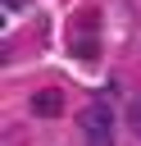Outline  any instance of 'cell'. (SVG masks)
Returning a JSON list of instances; mask_svg holds the SVG:
<instances>
[{
    "label": "cell",
    "mask_w": 141,
    "mask_h": 146,
    "mask_svg": "<svg viewBox=\"0 0 141 146\" xmlns=\"http://www.w3.org/2000/svg\"><path fill=\"white\" fill-rule=\"evenodd\" d=\"M96 9H82L77 14V23H73V32H68V50L77 55V59H91L96 55Z\"/></svg>",
    "instance_id": "6da1fadb"
},
{
    "label": "cell",
    "mask_w": 141,
    "mask_h": 146,
    "mask_svg": "<svg viewBox=\"0 0 141 146\" xmlns=\"http://www.w3.org/2000/svg\"><path fill=\"white\" fill-rule=\"evenodd\" d=\"M77 128L91 137V132H114V110L105 105V100H91L82 114H77Z\"/></svg>",
    "instance_id": "7a4b0ae2"
},
{
    "label": "cell",
    "mask_w": 141,
    "mask_h": 146,
    "mask_svg": "<svg viewBox=\"0 0 141 146\" xmlns=\"http://www.w3.org/2000/svg\"><path fill=\"white\" fill-rule=\"evenodd\" d=\"M32 114H36V119H59V114H64V91H55V87L32 91Z\"/></svg>",
    "instance_id": "3957f363"
},
{
    "label": "cell",
    "mask_w": 141,
    "mask_h": 146,
    "mask_svg": "<svg viewBox=\"0 0 141 146\" xmlns=\"http://www.w3.org/2000/svg\"><path fill=\"white\" fill-rule=\"evenodd\" d=\"M86 146H114V132H91Z\"/></svg>",
    "instance_id": "277c9868"
},
{
    "label": "cell",
    "mask_w": 141,
    "mask_h": 146,
    "mask_svg": "<svg viewBox=\"0 0 141 146\" xmlns=\"http://www.w3.org/2000/svg\"><path fill=\"white\" fill-rule=\"evenodd\" d=\"M127 123H132V132H136V137H141V100H136V105H132V110H127Z\"/></svg>",
    "instance_id": "5b68a950"
},
{
    "label": "cell",
    "mask_w": 141,
    "mask_h": 146,
    "mask_svg": "<svg viewBox=\"0 0 141 146\" xmlns=\"http://www.w3.org/2000/svg\"><path fill=\"white\" fill-rule=\"evenodd\" d=\"M23 5H27V0H5V9H9V14H18Z\"/></svg>",
    "instance_id": "8992f818"
}]
</instances>
